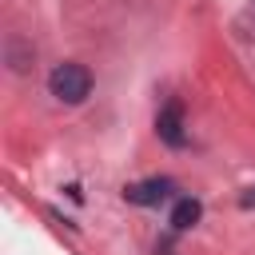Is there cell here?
Returning a JSON list of instances; mask_svg holds the SVG:
<instances>
[{
  "instance_id": "1",
  "label": "cell",
  "mask_w": 255,
  "mask_h": 255,
  "mask_svg": "<svg viewBox=\"0 0 255 255\" xmlns=\"http://www.w3.org/2000/svg\"><path fill=\"white\" fill-rule=\"evenodd\" d=\"M48 88H52V96L60 104H80L92 92V72L84 64H72V60L68 64H56L52 76H48Z\"/></svg>"
},
{
  "instance_id": "2",
  "label": "cell",
  "mask_w": 255,
  "mask_h": 255,
  "mask_svg": "<svg viewBox=\"0 0 255 255\" xmlns=\"http://www.w3.org/2000/svg\"><path fill=\"white\" fill-rule=\"evenodd\" d=\"M171 191H175V187H171V179L151 175V179H139V183L124 187V199H128V203H135V207H155V203H163Z\"/></svg>"
},
{
  "instance_id": "3",
  "label": "cell",
  "mask_w": 255,
  "mask_h": 255,
  "mask_svg": "<svg viewBox=\"0 0 255 255\" xmlns=\"http://www.w3.org/2000/svg\"><path fill=\"white\" fill-rule=\"evenodd\" d=\"M155 131H159V139L171 143V147H183V143H187V131H183V108H179L175 100L159 108V116H155Z\"/></svg>"
},
{
  "instance_id": "4",
  "label": "cell",
  "mask_w": 255,
  "mask_h": 255,
  "mask_svg": "<svg viewBox=\"0 0 255 255\" xmlns=\"http://www.w3.org/2000/svg\"><path fill=\"white\" fill-rule=\"evenodd\" d=\"M199 215H203L199 199L183 195V199H175V207H171V227H175V231H187V227H195V223H199Z\"/></svg>"
}]
</instances>
